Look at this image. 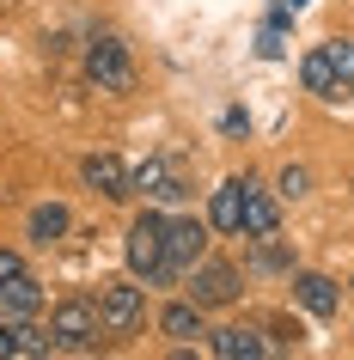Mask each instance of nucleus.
<instances>
[{"label":"nucleus","mask_w":354,"mask_h":360,"mask_svg":"<svg viewBox=\"0 0 354 360\" xmlns=\"http://www.w3.org/2000/svg\"><path fill=\"white\" fill-rule=\"evenodd\" d=\"M305 190V171H281V195H299Z\"/></svg>","instance_id":"412c9836"},{"label":"nucleus","mask_w":354,"mask_h":360,"mask_svg":"<svg viewBox=\"0 0 354 360\" xmlns=\"http://www.w3.org/2000/svg\"><path fill=\"white\" fill-rule=\"evenodd\" d=\"M208 348H214L220 360H263V354H269V336H263V330L232 323V330H214V336H208Z\"/></svg>","instance_id":"0eeeda50"},{"label":"nucleus","mask_w":354,"mask_h":360,"mask_svg":"<svg viewBox=\"0 0 354 360\" xmlns=\"http://www.w3.org/2000/svg\"><path fill=\"white\" fill-rule=\"evenodd\" d=\"M299 79H305V92H317V98H336L342 86H336V68H330V56L324 49H312V56L299 61Z\"/></svg>","instance_id":"dca6fc26"},{"label":"nucleus","mask_w":354,"mask_h":360,"mask_svg":"<svg viewBox=\"0 0 354 360\" xmlns=\"http://www.w3.org/2000/svg\"><path fill=\"white\" fill-rule=\"evenodd\" d=\"M275 226H281V208L257 190V184H244V220H239V232H244V238H275Z\"/></svg>","instance_id":"9d476101"},{"label":"nucleus","mask_w":354,"mask_h":360,"mask_svg":"<svg viewBox=\"0 0 354 360\" xmlns=\"http://www.w3.org/2000/svg\"><path fill=\"white\" fill-rule=\"evenodd\" d=\"M244 184H251V177H232V184H220V190H214L208 226H220V232H239V220H244Z\"/></svg>","instance_id":"ddd939ff"},{"label":"nucleus","mask_w":354,"mask_h":360,"mask_svg":"<svg viewBox=\"0 0 354 360\" xmlns=\"http://www.w3.org/2000/svg\"><path fill=\"white\" fill-rule=\"evenodd\" d=\"M19 323H25V318L0 323V360H13V354H19Z\"/></svg>","instance_id":"a211bd4d"},{"label":"nucleus","mask_w":354,"mask_h":360,"mask_svg":"<svg viewBox=\"0 0 354 360\" xmlns=\"http://www.w3.org/2000/svg\"><path fill=\"white\" fill-rule=\"evenodd\" d=\"M202 245H208V220H165V263H159L153 287L184 281L189 269L202 263Z\"/></svg>","instance_id":"f03ea898"},{"label":"nucleus","mask_w":354,"mask_h":360,"mask_svg":"<svg viewBox=\"0 0 354 360\" xmlns=\"http://www.w3.org/2000/svg\"><path fill=\"white\" fill-rule=\"evenodd\" d=\"M68 226H74V214L61 208V202H43V208H31V238H37V245H56Z\"/></svg>","instance_id":"2eb2a0df"},{"label":"nucleus","mask_w":354,"mask_h":360,"mask_svg":"<svg viewBox=\"0 0 354 360\" xmlns=\"http://www.w3.org/2000/svg\"><path fill=\"white\" fill-rule=\"evenodd\" d=\"M257 56H269V61L281 56V25H269V31H263V37H257Z\"/></svg>","instance_id":"6ab92c4d"},{"label":"nucleus","mask_w":354,"mask_h":360,"mask_svg":"<svg viewBox=\"0 0 354 360\" xmlns=\"http://www.w3.org/2000/svg\"><path fill=\"white\" fill-rule=\"evenodd\" d=\"M86 74H92L98 92H134V61H129V49H122V37H92Z\"/></svg>","instance_id":"7ed1b4c3"},{"label":"nucleus","mask_w":354,"mask_h":360,"mask_svg":"<svg viewBox=\"0 0 354 360\" xmlns=\"http://www.w3.org/2000/svg\"><path fill=\"white\" fill-rule=\"evenodd\" d=\"M13 275H25V257L19 250H0V281H13Z\"/></svg>","instance_id":"aec40b11"},{"label":"nucleus","mask_w":354,"mask_h":360,"mask_svg":"<svg viewBox=\"0 0 354 360\" xmlns=\"http://www.w3.org/2000/svg\"><path fill=\"white\" fill-rule=\"evenodd\" d=\"M0 311H6V318H37V311H43V287L31 281V275L0 281Z\"/></svg>","instance_id":"f8f14e48"},{"label":"nucleus","mask_w":354,"mask_h":360,"mask_svg":"<svg viewBox=\"0 0 354 360\" xmlns=\"http://www.w3.org/2000/svg\"><path fill=\"white\" fill-rule=\"evenodd\" d=\"M293 293H299V305H305L312 318H336V311H342V293H336L330 275H299Z\"/></svg>","instance_id":"9b49d317"},{"label":"nucleus","mask_w":354,"mask_h":360,"mask_svg":"<svg viewBox=\"0 0 354 360\" xmlns=\"http://www.w3.org/2000/svg\"><path fill=\"white\" fill-rule=\"evenodd\" d=\"M324 56H330V68H336V86H354V43L342 37V43H324Z\"/></svg>","instance_id":"f3484780"},{"label":"nucleus","mask_w":354,"mask_h":360,"mask_svg":"<svg viewBox=\"0 0 354 360\" xmlns=\"http://www.w3.org/2000/svg\"><path fill=\"white\" fill-rule=\"evenodd\" d=\"M159 330H165V336H177V342H196V336H208L202 305H196V300H177V305H165V311H159Z\"/></svg>","instance_id":"4468645a"},{"label":"nucleus","mask_w":354,"mask_h":360,"mask_svg":"<svg viewBox=\"0 0 354 360\" xmlns=\"http://www.w3.org/2000/svg\"><path fill=\"white\" fill-rule=\"evenodd\" d=\"M129 190H134V195H153V202H177V195H184V184L171 177L165 159H147V165L129 171Z\"/></svg>","instance_id":"6e6552de"},{"label":"nucleus","mask_w":354,"mask_h":360,"mask_svg":"<svg viewBox=\"0 0 354 360\" xmlns=\"http://www.w3.org/2000/svg\"><path fill=\"white\" fill-rule=\"evenodd\" d=\"M147 311V293L141 287H104L98 293V323H104V336H129L134 323Z\"/></svg>","instance_id":"39448f33"},{"label":"nucleus","mask_w":354,"mask_h":360,"mask_svg":"<svg viewBox=\"0 0 354 360\" xmlns=\"http://www.w3.org/2000/svg\"><path fill=\"white\" fill-rule=\"evenodd\" d=\"M189 300L202 305V311L208 305H232L239 300V269L232 263H196L189 269Z\"/></svg>","instance_id":"423d86ee"},{"label":"nucleus","mask_w":354,"mask_h":360,"mask_svg":"<svg viewBox=\"0 0 354 360\" xmlns=\"http://www.w3.org/2000/svg\"><path fill=\"white\" fill-rule=\"evenodd\" d=\"M159 263H165V214H141V220H134L129 226V269L134 275H159Z\"/></svg>","instance_id":"20e7f679"},{"label":"nucleus","mask_w":354,"mask_h":360,"mask_svg":"<svg viewBox=\"0 0 354 360\" xmlns=\"http://www.w3.org/2000/svg\"><path fill=\"white\" fill-rule=\"evenodd\" d=\"M86 184H92V190H104L110 202L134 195V190H129V165H122L116 153H92V159H86Z\"/></svg>","instance_id":"1a4fd4ad"},{"label":"nucleus","mask_w":354,"mask_h":360,"mask_svg":"<svg viewBox=\"0 0 354 360\" xmlns=\"http://www.w3.org/2000/svg\"><path fill=\"white\" fill-rule=\"evenodd\" d=\"M98 336H104L98 305H86V300H61L56 311H49V348H61V354H92Z\"/></svg>","instance_id":"f257e3e1"}]
</instances>
